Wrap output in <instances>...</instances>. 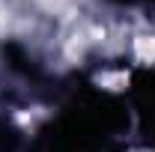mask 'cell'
Instances as JSON below:
<instances>
[{
	"mask_svg": "<svg viewBox=\"0 0 155 152\" xmlns=\"http://www.w3.org/2000/svg\"><path fill=\"white\" fill-rule=\"evenodd\" d=\"M42 3H45L48 9H60V6H63V0H42Z\"/></svg>",
	"mask_w": 155,
	"mask_h": 152,
	"instance_id": "cell-2",
	"label": "cell"
},
{
	"mask_svg": "<svg viewBox=\"0 0 155 152\" xmlns=\"http://www.w3.org/2000/svg\"><path fill=\"white\" fill-rule=\"evenodd\" d=\"M134 54L140 63H152L155 60V36H137L134 39Z\"/></svg>",
	"mask_w": 155,
	"mask_h": 152,
	"instance_id": "cell-1",
	"label": "cell"
}]
</instances>
